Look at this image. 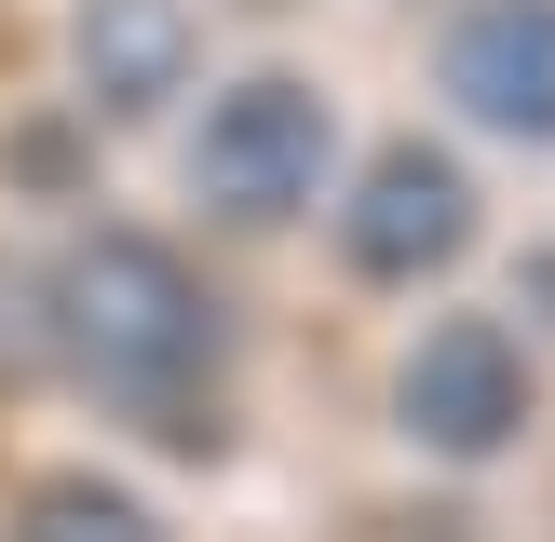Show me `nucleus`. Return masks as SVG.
<instances>
[{
	"instance_id": "6e6552de",
	"label": "nucleus",
	"mask_w": 555,
	"mask_h": 542,
	"mask_svg": "<svg viewBox=\"0 0 555 542\" xmlns=\"http://www.w3.org/2000/svg\"><path fill=\"white\" fill-rule=\"evenodd\" d=\"M81 177V136L68 122H14V190H68Z\"/></svg>"
},
{
	"instance_id": "20e7f679",
	"label": "nucleus",
	"mask_w": 555,
	"mask_h": 542,
	"mask_svg": "<svg viewBox=\"0 0 555 542\" xmlns=\"http://www.w3.org/2000/svg\"><path fill=\"white\" fill-rule=\"evenodd\" d=\"M529 406H542V379H529V339L515 325H434L421 352H406V379H393V421L421 434L434 461H502L515 434H529Z\"/></svg>"
},
{
	"instance_id": "7ed1b4c3",
	"label": "nucleus",
	"mask_w": 555,
	"mask_h": 542,
	"mask_svg": "<svg viewBox=\"0 0 555 542\" xmlns=\"http://www.w3.org/2000/svg\"><path fill=\"white\" fill-rule=\"evenodd\" d=\"M339 258L366 271V285H434V271H461L475 258V177H461L434 136L366 150V177H352V204H339Z\"/></svg>"
},
{
	"instance_id": "f257e3e1",
	"label": "nucleus",
	"mask_w": 555,
	"mask_h": 542,
	"mask_svg": "<svg viewBox=\"0 0 555 542\" xmlns=\"http://www.w3.org/2000/svg\"><path fill=\"white\" fill-rule=\"evenodd\" d=\"M54 352L81 366V393L122 421H177L190 448L217 434V366H231V312L163 231H81L54 271Z\"/></svg>"
},
{
	"instance_id": "39448f33",
	"label": "nucleus",
	"mask_w": 555,
	"mask_h": 542,
	"mask_svg": "<svg viewBox=\"0 0 555 542\" xmlns=\"http://www.w3.org/2000/svg\"><path fill=\"white\" fill-rule=\"evenodd\" d=\"M434 81L488 136H555V0H475L434 41Z\"/></svg>"
},
{
	"instance_id": "f03ea898",
	"label": "nucleus",
	"mask_w": 555,
	"mask_h": 542,
	"mask_svg": "<svg viewBox=\"0 0 555 542\" xmlns=\"http://www.w3.org/2000/svg\"><path fill=\"white\" fill-rule=\"evenodd\" d=\"M325 163H339V108H325L298 68H244L231 95L204 108V136H190V190H204V217H231V231L312 217Z\"/></svg>"
},
{
	"instance_id": "0eeeda50",
	"label": "nucleus",
	"mask_w": 555,
	"mask_h": 542,
	"mask_svg": "<svg viewBox=\"0 0 555 542\" xmlns=\"http://www.w3.org/2000/svg\"><path fill=\"white\" fill-rule=\"evenodd\" d=\"M14 542H177L135 488H108V475H41L14 502Z\"/></svg>"
},
{
	"instance_id": "423d86ee",
	"label": "nucleus",
	"mask_w": 555,
	"mask_h": 542,
	"mask_svg": "<svg viewBox=\"0 0 555 542\" xmlns=\"http://www.w3.org/2000/svg\"><path fill=\"white\" fill-rule=\"evenodd\" d=\"M68 54H81V95H95L108 122H150V108H177V95H190V54H204V27H190V0H81Z\"/></svg>"
},
{
	"instance_id": "1a4fd4ad",
	"label": "nucleus",
	"mask_w": 555,
	"mask_h": 542,
	"mask_svg": "<svg viewBox=\"0 0 555 542\" xmlns=\"http://www.w3.org/2000/svg\"><path fill=\"white\" fill-rule=\"evenodd\" d=\"M542 312H555V258H542Z\"/></svg>"
}]
</instances>
